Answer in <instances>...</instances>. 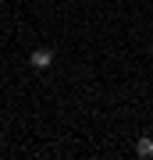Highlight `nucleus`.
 <instances>
[{
    "instance_id": "2",
    "label": "nucleus",
    "mask_w": 153,
    "mask_h": 160,
    "mask_svg": "<svg viewBox=\"0 0 153 160\" xmlns=\"http://www.w3.org/2000/svg\"><path fill=\"white\" fill-rule=\"evenodd\" d=\"M135 157H153V135H139V142H135Z\"/></svg>"
},
{
    "instance_id": "1",
    "label": "nucleus",
    "mask_w": 153,
    "mask_h": 160,
    "mask_svg": "<svg viewBox=\"0 0 153 160\" xmlns=\"http://www.w3.org/2000/svg\"><path fill=\"white\" fill-rule=\"evenodd\" d=\"M28 64H32L36 71H46L54 64V50H32V53H28Z\"/></svg>"
}]
</instances>
